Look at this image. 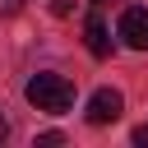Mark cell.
Masks as SVG:
<instances>
[{
	"label": "cell",
	"instance_id": "1",
	"mask_svg": "<svg viewBox=\"0 0 148 148\" xmlns=\"http://www.w3.org/2000/svg\"><path fill=\"white\" fill-rule=\"evenodd\" d=\"M23 97H28L37 111L60 116V111H69V106H74V83H69L65 74H32V79H28V88H23Z\"/></svg>",
	"mask_w": 148,
	"mask_h": 148
},
{
	"label": "cell",
	"instance_id": "2",
	"mask_svg": "<svg viewBox=\"0 0 148 148\" xmlns=\"http://www.w3.org/2000/svg\"><path fill=\"white\" fill-rule=\"evenodd\" d=\"M120 111H125V97L116 92V88H97L92 97H88V125H111V120H120Z\"/></svg>",
	"mask_w": 148,
	"mask_h": 148
},
{
	"label": "cell",
	"instance_id": "3",
	"mask_svg": "<svg viewBox=\"0 0 148 148\" xmlns=\"http://www.w3.org/2000/svg\"><path fill=\"white\" fill-rule=\"evenodd\" d=\"M116 32H120V42H125V46H134V51H148V9L130 5V9L120 14Z\"/></svg>",
	"mask_w": 148,
	"mask_h": 148
},
{
	"label": "cell",
	"instance_id": "4",
	"mask_svg": "<svg viewBox=\"0 0 148 148\" xmlns=\"http://www.w3.org/2000/svg\"><path fill=\"white\" fill-rule=\"evenodd\" d=\"M83 37H88V51H92L97 60H106V56H111V37H106L102 14H92V18H88V32H83Z\"/></svg>",
	"mask_w": 148,
	"mask_h": 148
},
{
	"label": "cell",
	"instance_id": "5",
	"mask_svg": "<svg viewBox=\"0 0 148 148\" xmlns=\"http://www.w3.org/2000/svg\"><path fill=\"white\" fill-rule=\"evenodd\" d=\"M23 5H28V0H0V18H5V14H18Z\"/></svg>",
	"mask_w": 148,
	"mask_h": 148
},
{
	"label": "cell",
	"instance_id": "6",
	"mask_svg": "<svg viewBox=\"0 0 148 148\" xmlns=\"http://www.w3.org/2000/svg\"><path fill=\"white\" fill-rule=\"evenodd\" d=\"M69 9H74V0H51V14H60V18H65Z\"/></svg>",
	"mask_w": 148,
	"mask_h": 148
},
{
	"label": "cell",
	"instance_id": "7",
	"mask_svg": "<svg viewBox=\"0 0 148 148\" xmlns=\"http://www.w3.org/2000/svg\"><path fill=\"white\" fill-rule=\"evenodd\" d=\"M134 143H148V125H139V130H134Z\"/></svg>",
	"mask_w": 148,
	"mask_h": 148
},
{
	"label": "cell",
	"instance_id": "8",
	"mask_svg": "<svg viewBox=\"0 0 148 148\" xmlns=\"http://www.w3.org/2000/svg\"><path fill=\"white\" fill-rule=\"evenodd\" d=\"M5 134H9V120H5V116H0V143H5Z\"/></svg>",
	"mask_w": 148,
	"mask_h": 148
}]
</instances>
